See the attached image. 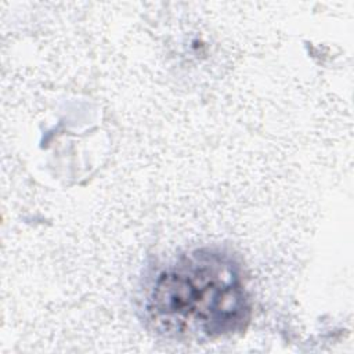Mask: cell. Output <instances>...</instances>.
<instances>
[{"label": "cell", "mask_w": 354, "mask_h": 354, "mask_svg": "<svg viewBox=\"0 0 354 354\" xmlns=\"http://www.w3.org/2000/svg\"><path fill=\"white\" fill-rule=\"evenodd\" d=\"M144 311L162 336L209 340L243 330L250 301L236 260L206 248L181 256L156 275Z\"/></svg>", "instance_id": "obj_1"}]
</instances>
